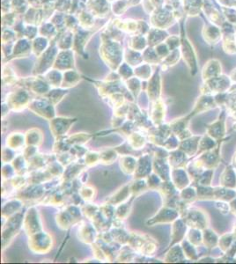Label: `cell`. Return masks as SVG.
<instances>
[{
    "instance_id": "obj_16",
    "label": "cell",
    "mask_w": 236,
    "mask_h": 264,
    "mask_svg": "<svg viewBox=\"0 0 236 264\" xmlns=\"http://www.w3.org/2000/svg\"><path fill=\"white\" fill-rule=\"evenodd\" d=\"M56 223L61 230H68L76 224L80 223V221L65 207L63 211H58L56 214Z\"/></svg>"
},
{
    "instance_id": "obj_36",
    "label": "cell",
    "mask_w": 236,
    "mask_h": 264,
    "mask_svg": "<svg viewBox=\"0 0 236 264\" xmlns=\"http://www.w3.org/2000/svg\"><path fill=\"white\" fill-rule=\"evenodd\" d=\"M100 211L102 216L109 220H113L115 217V212H116V206L112 205L111 203L105 202L100 205Z\"/></svg>"
},
{
    "instance_id": "obj_35",
    "label": "cell",
    "mask_w": 236,
    "mask_h": 264,
    "mask_svg": "<svg viewBox=\"0 0 236 264\" xmlns=\"http://www.w3.org/2000/svg\"><path fill=\"white\" fill-rule=\"evenodd\" d=\"M66 94H67V91H65V90H52V91H49L47 94V99L54 106H56L61 102Z\"/></svg>"
},
{
    "instance_id": "obj_34",
    "label": "cell",
    "mask_w": 236,
    "mask_h": 264,
    "mask_svg": "<svg viewBox=\"0 0 236 264\" xmlns=\"http://www.w3.org/2000/svg\"><path fill=\"white\" fill-rule=\"evenodd\" d=\"M146 181H147L149 190H158L163 182L162 180L160 179V177L155 174L154 172L147 176Z\"/></svg>"
},
{
    "instance_id": "obj_17",
    "label": "cell",
    "mask_w": 236,
    "mask_h": 264,
    "mask_svg": "<svg viewBox=\"0 0 236 264\" xmlns=\"http://www.w3.org/2000/svg\"><path fill=\"white\" fill-rule=\"evenodd\" d=\"M170 165L167 158H153V172L160 177L163 182L169 181L171 176Z\"/></svg>"
},
{
    "instance_id": "obj_31",
    "label": "cell",
    "mask_w": 236,
    "mask_h": 264,
    "mask_svg": "<svg viewBox=\"0 0 236 264\" xmlns=\"http://www.w3.org/2000/svg\"><path fill=\"white\" fill-rule=\"evenodd\" d=\"M130 184L131 193L136 197L149 190L146 179H133Z\"/></svg>"
},
{
    "instance_id": "obj_18",
    "label": "cell",
    "mask_w": 236,
    "mask_h": 264,
    "mask_svg": "<svg viewBox=\"0 0 236 264\" xmlns=\"http://www.w3.org/2000/svg\"><path fill=\"white\" fill-rule=\"evenodd\" d=\"M86 165L84 163H79L78 161L71 163L67 167H65L64 174L60 178L61 183L62 182H70V181L77 179L82 172L86 170Z\"/></svg>"
},
{
    "instance_id": "obj_41",
    "label": "cell",
    "mask_w": 236,
    "mask_h": 264,
    "mask_svg": "<svg viewBox=\"0 0 236 264\" xmlns=\"http://www.w3.org/2000/svg\"><path fill=\"white\" fill-rule=\"evenodd\" d=\"M10 110H10L8 104L6 102L2 103V118L5 117L9 114V111Z\"/></svg>"
},
{
    "instance_id": "obj_33",
    "label": "cell",
    "mask_w": 236,
    "mask_h": 264,
    "mask_svg": "<svg viewBox=\"0 0 236 264\" xmlns=\"http://www.w3.org/2000/svg\"><path fill=\"white\" fill-rule=\"evenodd\" d=\"M84 164L87 168L95 167L100 164V152L94 151H87L84 156Z\"/></svg>"
},
{
    "instance_id": "obj_13",
    "label": "cell",
    "mask_w": 236,
    "mask_h": 264,
    "mask_svg": "<svg viewBox=\"0 0 236 264\" xmlns=\"http://www.w3.org/2000/svg\"><path fill=\"white\" fill-rule=\"evenodd\" d=\"M78 238L83 243L93 245L97 240L99 232L93 224L86 223L81 221L79 223Z\"/></svg>"
},
{
    "instance_id": "obj_29",
    "label": "cell",
    "mask_w": 236,
    "mask_h": 264,
    "mask_svg": "<svg viewBox=\"0 0 236 264\" xmlns=\"http://www.w3.org/2000/svg\"><path fill=\"white\" fill-rule=\"evenodd\" d=\"M12 165L16 171L17 175H27V174H29L28 160L25 158L23 154L17 155L15 158L12 160Z\"/></svg>"
},
{
    "instance_id": "obj_22",
    "label": "cell",
    "mask_w": 236,
    "mask_h": 264,
    "mask_svg": "<svg viewBox=\"0 0 236 264\" xmlns=\"http://www.w3.org/2000/svg\"><path fill=\"white\" fill-rule=\"evenodd\" d=\"M25 138L27 146L40 147L43 143L44 136L39 128H31L25 133Z\"/></svg>"
},
{
    "instance_id": "obj_12",
    "label": "cell",
    "mask_w": 236,
    "mask_h": 264,
    "mask_svg": "<svg viewBox=\"0 0 236 264\" xmlns=\"http://www.w3.org/2000/svg\"><path fill=\"white\" fill-rule=\"evenodd\" d=\"M69 198V195L59 188L58 189H54L48 191L44 198L41 200L40 203L42 205L45 204V205H51L54 207H62V206L67 205L66 203Z\"/></svg>"
},
{
    "instance_id": "obj_26",
    "label": "cell",
    "mask_w": 236,
    "mask_h": 264,
    "mask_svg": "<svg viewBox=\"0 0 236 264\" xmlns=\"http://www.w3.org/2000/svg\"><path fill=\"white\" fill-rule=\"evenodd\" d=\"M147 93L151 102H156L159 100L160 85H159V75L155 74L154 78H152V80L149 82Z\"/></svg>"
},
{
    "instance_id": "obj_40",
    "label": "cell",
    "mask_w": 236,
    "mask_h": 264,
    "mask_svg": "<svg viewBox=\"0 0 236 264\" xmlns=\"http://www.w3.org/2000/svg\"><path fill=\"white\" fill-rule=\"evenodd\" d=\"M37 153H38V147H32V146H27V147H25L23 151H22V154H23L27 160H29L30 158H33Z\"/></svg>"
},
{
    "instance_id": "obj_20",
    "label": "cell",
    "mask_w": 236,
    "mask_h": 264,
    "mask_svg": "<svg viewBox=\"0 0 236 264\" xmlns=\"http://www.w3.org/2000/svg\"><path fill=\"white\" fill-rule=\"evenodd\" d=\"M23 204L24 203L21 200L12 197L3 205L2 212H1L2 218L4 220H6L10 217H12V215L16 214L17 212L21 211V209L23 207Z\"/></svg>"
},
{
    "instance_id": "obj_19",
    "label": "cell",
    "mask_w": 236,
    "mask_h": 264,
    "mask_svg": "<svg viewBox=\"0 0 236 264\" xmlns=\"http://www.w3.org/2000/svg\"><path fill=\"white\" fill-rule=\"evenodd\" d=\"M5 146L16 151L24 150L25 147H27L25 134L19 131H14L10 133L5 139Z\"/></svg>"
},
{
    "instance_id": "obj_25",
    "label": "cell",
    "mask_w": 236,
    "mask_h": 264,
    "mask_svg": "<svg viewBox=\"0 0 236 264\" xmlns=\"http://www.w3.org/2000/svg\"><path fill=\"white\" fill-rule=\"evenodd\" d=\"M138 256V253L136 252L133 248L125 245L122 246L121 249L118 251L116 261L119 263H132Z\"/></svg>"
},
{
    "instance_id": "obj_10",
    "label": "cell",
    "mask_w": 236,
    "mask_h": 264,
    "mask_svg": "<svg viewBox=\"0 0 236 264\" xmlns=\"http://www.w3.org/2000/svg\"><path fill=\"white\" fill-rule=\"evenodd\" d=\"M177 217V212L167 205H164L161 209H159L158 212L147 220L146 225L147 226H155L159 224L170 223L175 220Z\"/></svg>"
},
{
    "instance_id": "obj_30",
    "label": "cell",
    "mask_w": 236,
    "mask_h": 264,
    "mask_svg": "<svg viewBox=\"0 0 236 264\" xmlns=\"http://www.w3.org/2000/svg\"><path fill=\"white\" fill-rule=\"evenodd\" d=\"M158 190H159L160 195L162 196L164 205H165V204H167L169 202V200L172 198V196L174 195L175 188L173 186L171 182L165 181V182H162Z\"/></svg>"
},
{
    "instance_id": "obj_2",
    "label": "cell",
    "mask_w": 236,
    "mask_h": 264,
    "mask_svg": "<svg viewBox=\"0 0 236 264\" xmlns=\"http://www.w3.org/2000/svg\"><path fill=\"white\" fill-rule=\"evenodd\" d=\"M93 138L94 135L79 132L71 136L66 135L62 138H57L53 146V153L57 154L69 151L70 149L74 146H85Z\"/></svg>"
},
{
    "instance_id": "obj_32",
    "label": "cell",
    "mask_w": 236,
    "mask_h": 264,
    "mask_svg": "<svg viewBox=\"0 0 236 264\" xmlns=\"http://www.w3.org/2000/svg\"><path fill=\"white\" fill-rule=\"evenodd\" d=\"M80 208L83 216L90 221L94 220V217L97 215L100 211V205L93 203H85Z\"/></svg>"
},
{
    "instance_id": "obj_9",
    "label": "cell",
    "mask_w": 236,
    "mask_h": 264,
    "mask_svg": "<svg viewBox=\"0 0 236 264\" xmlns=\"http://www.w3.org/2000/svg\"><path fill=\"white\" fill-rule=\"evenodd\" d=\"M153 173V156L144 152L138 157L133 179H146Z\"/></svg>"
},
{
    "instance_id": "obj_8",
    "label": "cell",
    "mask_w": 236,
    "mask_h": 264,
    "mask_svg": "<svg viewBox=\"0 0 236 264\" xmlns=\"http://www.w3.org/2000/svg\"><path fill=\"white\" fill-rule=\"evenodd\" d=\"M92 248L96 260L106 263H112L116 261L117 256L115 255L114 247L111 246V244L104 242L100 238H98L97 240L92 245Z\"/></svg>"
},
{
    "instance_id": "obj_4",
    "label": "cell",
    "mask_w": 236,
    "mask_h": 264,
    "mask_svg": "<svg viewBox=\"0 0 236 264\" xmlns=\"http://www.w3.org/2000/svg\"><path fill=\"white\" fill-rule=\"evenodd\" d=\"M44 184H28L24 189L16 191L14 197L21 200L23 203H41L48 192Z\"/></svg>"
},
{
    "instance_id": "obj_21",
    "label": "cell",
    "mask_w": 236,
    "mask_h": 264,
    "mask_svg": "<svg viewBox=\"0 0 236 264\" xmlns=\"http://www.w3.org/2000/svg\"><path fill=\"white\" fill-rule=\"evenodd\" d=\"M137 161L138 157L134 155H120L119 166L123 174L133 175L137 166Z\"/></svg>"
},
{
    "instance_id": "obj_15",
    "label": "cell",
    "mask_w": 236,
    "mask_h": 264,
    "mask_svg": "<svg viewBox=\"0 0 236 264\" xmlns=\"http://www.w3.org/2000/svg\"><path fill=\"white\" fill-rule=\"evenodd\" d=\"M148 115L155 126H159L163 124L164 119L166 116V107L162 101L158 100L156 102H152Z\"/></svg>"
},
{
    "instance_id": "obj_7",
    "label": "cell",
    "mask_w": 236,
    "mask_h": 264,
    "mask_svg": "<svg viewBox=\"0 0 236 264\" xmlns=\"http://www.w3.org/2000/svg\"><path fill=\"white\" fill-rule=\"evenodd\" d=\"M34 114L47 121L56 117L55 106L49 100H33L28 108Z\"/></svg>"
},
{
    "instance_id": "obj_11",
    "label": "cell",
    "mask_w": 236,
    "mask_h": 264,
    "mask_svg": "<svg viewBox=\"0 0 236 264\" xmlns=\"http://www.w3.org/2000/svg\"><path fill=\"white\" fill-rule=\"evenodd\" d=\"M30 102L31 101L29 99V94L21 90L10 94L6 103L12 112H21L25 109L29 108Z\"/></svg>"
},
{
    "instance_id": "obj_27",
    "label": "cell",
    "mask_w": 236,
    "mask_h": 264,
    "mask_svg": "<svg viewBox=\"0 0 236 264\" xmlns=\"http://www.w3.org/2000/svg\"><path fill=\"white\" fill-rule=\"evenodd\" d=\"M78 192L81 196L82 199L85 201V203H93V201L95 199V196L97 195L96 189L87 183L82 184L81 187L79 188Z\"/></svg>"
},
{
    "instance_id": "obj_24",
    "label": "cell",
    "mask_w": 236,
    "mask_h": 264,
    "mask_svg": "<svg viewBox=\"0 0 236 264\" xmlns=\"http://www.w3.org/2000/svg\"><path fill=\"white\" fill-rule=\"evenodd\" d=\"M136 198V196H132L126 203H122L116 207V212L113 220H117L121 222H124L130 216L131 208H132V202Z\"/></svg>"
},
{
    "instance_id": "obj_6",
    "label": "cell",
    "mask_w": 236,
    "mask_h": 264,
    "mask_svg": "<svg viewBox=\"0 0 236 264\" xmlns=\"http://www.w3.org/2000/svg\"><path fill=\"white\" fill-rule=\"evenodd\" d=\"M77 121L75 117L56 116L49 121V130L55 139L62 138L68 134L71 128Z\"/></svg>"
},
{
    "instance_id": "obj_39",
    "label": "cell",
    "mask_w": 236,
    "mask_h": 264,
    "mask_svg": "<svg viewBox=\"0 0 236 264\" xmlns=\"http://www.w3.org/2000/svg\"><path fill=\"white\" fill-rule=\"evenodd\" d=\"M87 151L88 150L84 146H74L70 149L69 152L73 155L74 159L78 161L86 155Z\"/></svg>"
},
{
    "instance_id": "obj_1",
    "label": "cell",
    "mask_w": 236,
    "mask_h": 264,
    "mask_svg": "<svg viewBox=\"0 0 236 264\" xmlns=\"http://www.w3.org/2000/svg\"><path fill=\"white\" fill-rule=\"evenodd\" d=\"M24 212L19 211L16 214L6 219L2 226V250L8 247L21 229H23Z\"/></svg>"
},
{
    "instance_id": "obj_37",
    "label": "cell",
    "mask_w": 236,
    "mask_h": 264,
    "mask_svg": "<svg viewBox=\"0 0 236 264\" xmlns=\"http://www.w3.org/2000/svg\"><path fill=\"white\" fill-rule=\"evenodd\" d=\"M16 151L12 150L9 147H5L2 148V162L4 164H8L12 163V160L16 157Z\"/></svg>"
},
{
    "instance_id": "obj_38",
    "label": "cell",
    "mask_w": 236,
    "mask_h": 264,
    "mask_svg": "<svg viewBox=\"0 0 236 264\" xmlns=\"http://www.w3.org/2000/svg\"><path fill=\"white\" fill-rule=\"evenodd\" d=\"M1 174H2L3 181H8L17 175L16 171L14 169V167H12V163L11 164L10 163L4 164V166L2 167Z\"/></svg>"
},
{
    "instance_id": "obj_28",
    "label": "cell",
    "mask_w": 236,
    "mask_h": 264,
    "mask_svg": "<svg viewBox=\"0 0 236 264\" xmlns=\"http://www.w3.org/2000/svg\"><path fill=\"white\" fill-rule=\"evenodd\" d=\"M118 151L115 148H109L100 151V164L104 166H110L118 158Z\"/></svg>"
},
{
    "instance_id": "obj_5",
    "label": "cell",
    "mask_w": 236,
    "mask_h": 264,
    "mask_svg": "<svg viewBox=\"0 0 236 264\" xmlns=\"http://www.w3.org/2000/svg\"><path fill=\"white\" fill-rule=\"evenodd\" d=\"M23 230L28 236L43 231L41 216L35 206L29 208V210L25 212Z\"/></svg>"
},
{
    "instance_id": "obj_3",
    "label": "cell",
    "mask_w": 236,
    "mask_h": 264,
    "mask_svg": "<svg viewBox=\"0 0 236 264\" xmlns=\"http://www.w3.org/2000/svg\"><path fill=\"white\" fill-rule=\"evenodd\" d=\"M53 236L44 230L29 236V249L36 255L48 254L53 248Z\"/></svg>"
},
{
    "instance_id": "obj_14",
    "label": "cell",
    "mask_w": 236,
    "mask_h": 264,
    "mask_svg": "<svg viewBox=\"0 0 236 264\" xmlns=\"http://www.w3.org/2000/svg\"><path fill=\"white\" fill-rule=\"evenodd\" d=\"M132 196H133V195H132L131 189H130V183H126L125 185H123L122 187L120 188L112 195H110L109 197H107L105 202L111 203L112 205H114L117 207V206L122 204V203L128 202Z\"/></svg>"
},
{
    "instance_id": "obj_23",
    "label": "cell",
    "mask_w": 236,
    "mask_h": 264,
    "mask_svg": "<svg viewBox=\"0 0 236 264\" xmlns=\"http://www.w3.org/2000/svg\"><path fill=\"white\" fill-rule=\"evenodd\" d=\"M147 141L148 140H147V134H144V132L134 131L127 137V142L129 143V145L135 151L145 149V147H147Z\"/></svg>"
}]
</instances>
